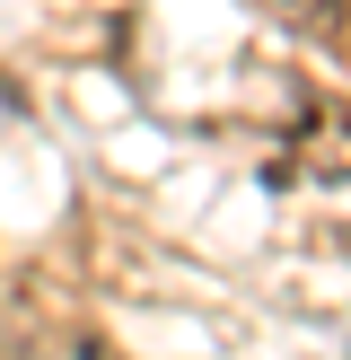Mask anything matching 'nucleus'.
Segmentation results:
<instances>
[{
    "instance_id": "f257e3e1",
    "label": "nucleus",
    "mask_w": 351,
    "mask_h": 360,
    "mask_svg": "<svg viewBox=\"0 0 351 360\" xmlns=\"http://www.w3.org/2000/svg\"><path fill=\"white\" fill-rule=\"evenodd\" d=\"M255 9H272L281 27H307V35H333V27H343V0H255Z\"/></svg>"
}]
</instances>
